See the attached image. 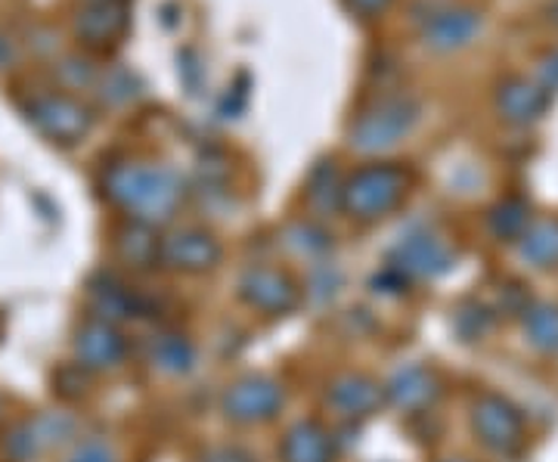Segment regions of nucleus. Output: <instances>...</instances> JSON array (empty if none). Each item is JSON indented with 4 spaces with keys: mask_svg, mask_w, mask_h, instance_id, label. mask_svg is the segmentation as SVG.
Wrapping results in <instances>:
<instances>
[{
    "mask_svg": "<svg viewBox=\"0 0 558 462\" xmlns=\"http://www.w3.org/2000/svg\"><path fill=\"white\" fill-rule=\"evenodd\" d=\"M102 193L131 221L159 223L171 221L183 202V181L168 165L146 161H119L102 174Z\"/></svg>",
    "mask_w": 558,
    "mask_h": 462,
    "instance_id": "obj_1",
    "label": "nucleus"
},
{
    "mask_svg": "<svg viewBox=\"0 0 558 462\" xmlns=\"http://www.w3.org/2000/svg\"><path fill=\"white\" fill-rule=\"evenodd\" d=\"M418 102L407 94L381 97L373 106H366L348 127V146L363 156H379L395 149L400 141H407L418 124Z\"/></svg>",
    "mask_w": 558,
    "mask_h": 462,
    "instance_id": "obj_2",
    "label": "nucleus"
},
{
    "mask_svg": "<svg viewBox=\"0 0 558 462\" xmlns=\"http://www.w3.org/2000/svg\"><path fill=\"white\" fill-rule=\"evenodd\" d=\"M407 186H410V174L400 165L391 161L363 165L344 181L341 211H348L354 221H379L403 202Z\"/></svg>",
    "mask_w": 558,
    "mask_h": 462,
    "instance_id": "obj_3",
    "label": "nucleus"
},
{
    "mask_svg": "<svg viewBox=\"0 0 558 462\" xmlns=\"http://www.w3.org/2000/svg\"><path fill=\"white\" fill-rule=\"evenodd\" d=\"M25 115L47 141L60 143V146L81 143L94 127L90 109L75 97H69V94H38V97H32L25 102Z\"/></svg>",
    "mask_w": 558,
    "mask_h": 462,
    "instance_id": "obj_4",
    "label": "nucleus"
},
{
    "mask_svg": "<svg viewBox=\"0 0 558 462\" xmlns=\"http://www.w3.org/2000/svg\"><path fill=\"white\" fill-rule=\"evenodd\" d=\"M388 262H391V267H395L398 273H403V277L438 280V277L453 270L457 252L450 248V242L440 240L438 233L418 230V233H407V236L391 248Z\"/></svg>",
    "mask_w": 558,
    "mask_h": 462,
    "instance_id": "obj_5",
    "label": "nucleus"
},
{
    "mask_svg": "<svg viewBox=\"0 0 558 462\" xmlns=\"http://www.w3.org/2000/svg\"><path fill=\"white\" fill-rule=\"evenodd\" d=\"M78 423L69 413H40L32 420H22L10 435H7V457L13 462H35L44 453L57 450L75 435Z\"/></svg>",
    "mask_w": 558,
    "mask_h": 462,
    "instance_id": "obj_6",
    "label": "nucleus"
},
{
    "mask_svg": "<svg viewBox=\"0 0 558 462\" xmlns=\"http://www.w3.org/2000/svg\"><path fill=\"white\" fill-rule=\"evenodd\" d=\"M472 428L478 441L494 453H515L524 441L521 413L499 394H481L472 403Z\"/></svg>",
    "mask_w": 558,
    "mask_h": 462,
    "instance_id": "obj_7",
    "label": "nucleus"
},
{
    "mask_svg": "<svg viewBox=\"0 0 558 462\" xmlns=\"http://www.w3.org/2000/svg\"><path fill=\"white\" fill-rule=\"evenodd\" d=\"M282 410V388L267 376H248L227 388L223 394V413L227 420L242 425L267 423Z\"/></svg>",
    "mask_w": 558,
    "mask_h": 462,
    "instance_id": "obj_8",
    "label": "nucleus"
},
{
    "mask_svg": "<svg viewBox=\"0 0 558 462\" xmlns=\"http://www.w3.org/2000/svg\"><path fill=\"white\" fill-rule=\"evenodd\" d=\"M481 13L472 7H435L422 22V44L435 53H453L478 38Z\"/></svg>",
    "mask_w": 558,
    "mask_h": 462,
    "instance_id": "obj_9",
    "label": "nucleus"
},
{
    "mask_svg": "<svg viewBox=\"0 0 558 462\" xmlns=\"http://www.w3.org/2000/svg\"><path fill=\"white\" fill-rule=\"evenodd\" d=\"M220 262V242L205 230H174L159 245V264L183 273H202Z\"/></svg>",
    "mask_w": 558,
    "mask_h": 462,
    "instance_id": "obj_10",
    "label": "nucleus"
},
{
    "mask_svg": "<svg viewBox=\"0 0 558 462\" xmlns=\"http://www.w3.org/2000/svg\"><path fill=\"white\" fill-rule=\"evenodd\" d=\"M242 302L258 307L264 314H289L299 304V289L286 273L274 267H248L240 277Z\"/></svg>",
    "mask_w": 558,
    "mask_h": 462,
    "instance_id": "obj_11",
    "label": "nucleus"
},
{
    "mask_svg": "<svg viewBox=\"0 0 558 462\" xmlns=\"http://www.w3.org/2000/svg\"><path fill=\"white\" fill-rule=\"evenodd\" d=\"M128 22L124 0H87L75 16V35L84 47L102 50L128 32Z\"/></svg>",
    "mask_w": 558,
    "mask_h": 462,
    "instance_id": "obj_12",
    "label": "nucleus"
},
{
    "mask_svg": "<svg viewBox=\"0 0 558 462\" xmlns=\"http://www.w3.org/2000/svg\"><path fill=\"white\" fill-rule=\"evenodd\" d=\"M128 354V342L121 339V332L116 326L100 320L84 323L75 336V357L78 366H84L87 373H100V369H116Z\"/></svg>",
    "mask_w": 558,
    "mask_h": 462,
    "instance_id": "obj_13",
    "label": "nucleus"
},
{
    "mask_svg": "<svg viewBox=\"0 0 558 462\" xmlns=\"http://www.w3.org/2000/svg\"><path fill=\"white\" fill-rule=\"evenodd\" d=\"M326 403L344 420H363L385 403V388L363 373H344L339 379H332L326 391Z\"/></svg>",
    "mask_w": 558,
    "mask_h": 462,
    "instance_id": "obj_14",
    "label": "nucleus"
},
{
    "mask_svg": "<svg viewBox=\"0 0 558 462\" xmlns=\"http://www.w3.org/2000/svg\"><path fill=\"white\" fill-rule=\"evenodd\" d=\"M494 102H497V112L502 121H509V124H534V121L546 115L549 94L539 87L537 81L512 75V78L499 81L497 100Z\"/></svg>",
    "mask_w": 558,
    "mask_h": 462,
    "instance_id": "obj_15",
    "label": "nucleus"
},
{
    "mask_svg": "<svg viewBox=\"0 0 558 462\" xmlns=\"http://www.w3.org/2000/svg\"><path fill=\"white\" fill-rule=\"evenodd\" d=\"M438 398V379L432 369L407 363L395 369V376L385 385V401H391L403 413H418Z\"/></svg>",
    "mask_w": 558,
    "mask_h": 462,
    "instance_id": "obj_16",
    "label": "nucleus"
},
{
    "mask_svg": "<svg viewBox=\"0 0 558 462\" xmlns=\"http://www.w3.org/2000/svg\"><path fill=\"white\" fill-rule=\"evenodd\" d=\"M90 311H94V320L109 323V326H119V323L131 320L140 314V299L134 292H128L119 280L112 277H100V280L90 282Z\"/></svg>",
    "mask_w": 558,
    "mask_h": 462,
    "instance_id": "obj_17",
    "label": "nucleus"
},
{
    "mask_svg": "<svg viewBox=\"0 0 558 462\" xmlns=\"http://www.w3.org/2000/svg\"><path fill=\"white\" fill-rule=\"evenodd\" d=\"M332 438L319 423H295L282 438V462H332Z\"/></svg>",
    "mask_w": 558,
    "mask_h": 462,
    "instance_id": "obj_18",
    "label": "nucleus"
},
{
    "mask_svg": "<svg viewBox=\"0 0 558 462\" xmlns=\"http://www.w3.org/2000/svg\"><path fill=\"white\" fill-rule=\"evenodd\" d=\"M159 245L161 240L156 236V227L131 221L128 227H121L119 230L116 252H119V258L128 264V267L146 270V267H156V264H159Z\"/></svg>",
    "mask_w": 558,
    "mask_h": 462,
    "instance_id": "obj_19",
    "label": "nucleus"
},
{
    "mask_svg": "<svg viewBox=\"0 0 558 462\" xmlns=\"http://www.w3.org/2000/svg\"><path fill=\"white\" fill-rule=\"evenodd\" d=\"M341 193H344V181H341L336 161H317L311 178H307V186H304V196H307L311 211H317L323 218L341 211Z\"/></svg>",
    "mask_w": 558,
    "mask_h": 462,
    "instance_id": "obj_20",
    "label": "nucleus"
},
{
    "mask_svg": "<svg viewBox=\"0 0 558 462\" xmlns=\"http://www.w3.org/2000/svg\"><path fill=\"white\" fill-rule=\"evenodd\" d=\"M521 262H527L537 270L546 267H558V218H543V221H531L519 240Z\"/></svg>",
    "mask_w": 558,
    "mask_h": 462,
    "instance_id": "obj_21",
    "label": "nucleus"
},
{
    "mask_svg": "<svg viewBox=\"0 0 558 462\" xmlns=\"http://www.w3.org/2000/svg\"><path fill=\"white\" fill-rule=\"evenodd\" d=\"M149 361L165 376H186L196 366V348L180 332H161L149 344Z\"/></svg>",
    "mask_w": 558,
    "mask_h": 462,
    "instance_id": "obj_22",
    "label": "nucleus"
},
{
    "mask_svg": "<svg viewBox=\"0 0 558 462\" xmlns=\"http://www.w3.org/2000/svg\"><path fill=\"white\" fill-rule=\"evenodd\" d=\"M527 227H531V205L519 199V196H509V199L497 202L487 211V230L499 242H519Z\"/></svg>",
    "mask_w": 558,
    "mask_h": 462,
    "instance_id": "obj_23",
    "label": "nucleus"
},
{
    "mask_svg": "<svg viewBox=\"0 0 558 462\" xmlns=\"http://www.w3.org/2000/svg\"><path fill=\"white\" fill-rule=\"evenodd\" d=\"M524 336L531 348L558 354V304H534L524 311Z\"/></svg>",
    "mask_w": 558,
    "mask_h": 462,
    "instance_id": "obj_24",
    "label": "nucleus"
},
{
    "mask_svg": "<svg viewBox=\"0 0 558 462\" xmlns=\"http://www.w3.org/2000/svg\"><path fill=\"white\" fill-rule=\"evenodd\" d=\"M282 242L301 258H319V255H326L332 248V236L311 221L289 223L286 233H282Z\"/></svg>",
    "mask_w": 558,
    "mask_h": 462,
    "instance_id": "obj_25",
    "label": "nucleus"
},
{
    "mask_svg": "<svg viewBox=\"0 0 558 462\" xmlns=\"http://www.w3.org/2000/svg\"><path fill=\"white\" fill-rule=\"evenodd\" d=\"M94 87L100 90V100L109 102V106H124L140 94L137 75L131 69H124V65H109L106 72L97 75Z\"/></svg>",
    "mask_w": 558,
    "mask_h": 462,
    "instance_id": "obj_26",
    "label": "nucleus"
},
{
    "mask_svg": "<svg viewBox=\"0 0 558 462\" xmlns=\"http://www.w3.org/2000/svg\"><path fill=\"white\" fill-rule=\"evenodd\" d=\"M97 65L87 60V57H65V60L57 65V78H60L62 87L69 90H81V87H94L97 84Z\"/></svg>",
    "mask_w": 558,
    "mask_h": 462,
    "instance_id": "obj_27",
    "label": "nucleus"
},
{
    "mask_svg": "<svg viewBox=\"0 0 558 462\" xmlns=\"http://www.w3.org/2000/svg\"><path fill=\"white\" fill-rule=\"evenodd\" d=\"M490 311L487 307H481V304H462L457 311V317H453V326H457V332L465 339V342H475L481 339L487 329H490Z\"/></svg>",
    "mask_w": 558,
    "mask_h": 462,
    "instance_id": "obj_28",
    "label": "nucleus"
},
{
    "mask_svg": "<svg viewBox=\"0 0 558 462\" xmlns=\"http://www.w3.org/2000/svg\"><path fill=\"white\" fill-rule=\"evenodd\" d=\"M339 285L341 270L336 264H319V267H314V273H311V295H314L317 302L332 299V295L339 292Z\"/></svg>",
    "mask_w": 558,
    "mask_h": 462,
    "instance_id": "obj_29",
    "label": "nucleus"
},
{
    "mask_svg": "<svg viewBox=\"0 0 558 462\" xmlns=\"http://www.w3.org/2000/svg\"><path fill=\"white\" fill-rule=\"evenodd\" d=\"M65 462H119V457H116V450H112V443L109 441L90 438V441L78 443L75 453Z\"/></svg>",
    "mask_w": 558,
    "mask_h": 462,
    "instance_id": "obj_30",
    "label": "nucleus"
},
{
    "mask_svg": "<svg viewBox=\"0 0 558 462\" xmlns=\"http://www.w3.org/2000/svg\"><path fill=\"white\" fill-rule=\"evenodd\" d=\"M537 84L553 97L558 94V47L537 62Z\"/></svg>",
    "mask_w": 558,
    "mask_h": 462,
    "instance_id": "obj_31",
    "label": "nucleus"
},
{
    "mask_svg": "<svg viewBox=\"0 0 558 462\" xmlns=\"http://www.w3.org/2000/svg\"><path fill=\"white\" fill-rule=\"evenodd\" d=\"M407 289V277L398 273L395 267H385L381 273L373 277V292H379V295H400Z\"/></svg>",
    "mask_w": 558,
    "mask_h": 462,
    "instance_id": "obj_32",
    "label": "nucleus"
},
{
    "mask_svg": "<svg viewBox=\"0 0 558 462\" xmlns=\"http://www.w3.org/2000/svg\"><path fill=\"white\" fill-rule=\"evenodd\" d=\"M202 462H255V457L242 447H215L202 457Z\"/></svg>",
    "mask_w": 558,
    "mask_h": 462,
    "instance_id": "obj_33",
    "label": "nucleus"
},
{
    "mask_svg": "<svg viewBox=\"0 0 558 462\" xmlns=\"http://www.w3.org/2000/svg\"><path fill=\"white\" fill-rule=\"evenodd\" d=\"M348 7H351V13H357L360 20H376L391 7V0H348Z\"/></svg>",
    "mask_w": 558,
    "mask_h": 462,
    "instance_id": "obj_34",
    "label": "nucleus"
},
{
    "mask_svg": "<svg viewBox=\"0 0 558 462\" xmlns=\"http://www.w3.org/2000/svg\"><path fill=\"white\" fill-rule=\"evenodd\" d=\"M546 20L553 22V25H556V28H558V0H553V3L546 7Z\"/></svg>",
    "mask_w": 558,
    "mask_h": 462,
    "instance_id": "obj_35",
    "label": "nucleus"
},
{
    "mask_svg": "<svg viewBox=\"0 0 558 462\" xmlns=\"http://www.w3.org/2000/svg\"><path fill=\"white\" fill-rule=\"evenodd\" d=\"M444 462H465V460H444Z\"/></svg>",
    "mask_w": 558,
    "mask_h": 462,
    "instance_id": "obj_36",
    "label": "nucleus"
}]
</instances>
